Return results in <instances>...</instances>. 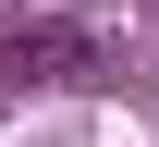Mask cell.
<instances>
[{"label": "cell", "instance_id": "6da1fadb", "mask_svg": "<svg viewBox=\"0 0 159 147\" xmlns=\"http://www.w3.org/2000/svg\"><path fill=\"white\" fill-rule=\"evenodd\" d=\"M0 74H25V86H74V74H98V25H74V12L12 25V37H0Z\"/></svg>", "mask_w": 159, "mask_h": 147}]
</instances>
